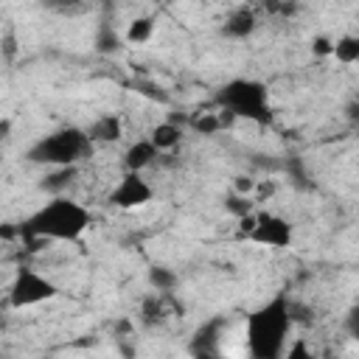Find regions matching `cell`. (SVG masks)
I'll use <instances>...</instances> for the list:
<instances>
[{"label":"cell","mask_w":359,"mask_h":359,"mask_svg":"<svg viewBox=\"0 0 359 359\" xmlns=\"http://www.w3.org/2000/svg\"><path fill=\"white\" fill-rule=\"evenodd\" d=\"M87 151H93V140H90L87 132L62 129V132H56V135L42 137V140L28 151V157H31L34 163L70 168V165H76Z\"/></svg>","instance_id":"obj_3"},{"label":"cell","mask_w":359,"mask_h":359,"mask_svg":"<svg viewBox=\"0 0 359 359\" xmlns=\"http://www.w3.org/2000/svg\"><path fill=\"white\" fill-rule=\"evenodd\" d=\"M252 202L255 199H250V196H238V194H230L227 199H224V210L227 213H233L236 219H244V216H250L255 208H252Z\"/></svg>","instance_id":"obj_15"},{"label":"cell","mask_w":359,"mask_h":359,"mask_svg":"<svg viewBox=\"0 0 359 359\" xmlns=\"http://www.w3.org/2000/svg\"><path fill=\"white\" fill-rule=\"evenodd\" d=\"M339 65H356L359 62V34H342L334 39V53Z\"/></svg>","instance_id":"obj_12"},{"label":"cell","mask_w":359,"mask_h":359,"mask_svg":"<svg viewBox=\"0 0 359 359\" xmlns=\"http://www.w3.org/2000/svg\"><path fill=\"white\" fill-rule=\"evenodd\" d=\"M194 129L202 135H216L222 132V121H219V109L216 112H202V118L194 121Z\"/></svg>","instance_id":"obj_17"},{"label":"cell","mask_w":359,"mask_h":359,"mask_svg":"<svg viewBox=\"0 0 359 359\" xmlns=\"http://www.w3.org/2000/svg\"><path fill=\"white\" fill-rule=\"evenodd\" d=\"M90 222H93V216L81 202L67 199V196L59 194L48 205H42L25 222L22 230L31 238H39V241H73L90 227Z\"/></svg>","instance_id":"obj_2"},{"label":"cell","mask_w":359,"mask_h":359,"mask_svg":"<svg viewBox=\"0 0 359 359\" xmlns=\"http://www.w3.org/2000/svg\"><path fill=\"white\" fill-rule=\"evenodd\" d=\"M222 107L236 118H264L266 112V90L255 81H230L222 90Z\"/></svg>","instance_id":"obj_4"},{"label":"cell","mask_w":359,"mask_h":359,"mask_svg":"<svg viewBox=\"0 0 359 359\" xmlns=\"http://www.w3.org/2000/svg\"><path fill=\"white\" fill-rule=\"evenodd\" d=\"M348 115H351V118H359V101H353V104L348 107Z\"/></svg>","instance_id":"obj_23"},{"label":"cell","mask_w":359,"mask_h":359,"mask_svg":"<svg viewBox=\"0 0 359 359\" xmlns=\"http://www.w3.org/2000/svg\"><path fill=\"white\" fill-rule=\"evenodd\" d=\"M275 194V182H269V180H258V191H255V202H264L266 196H272Z\"/></svg>","instance_id":"obj_22"},{"label":"cell","mask_w":359,"mask_h":359,"mask_svg":"<svg viewBox=\"0 0 359 359\" xmlns=\"http://www.w3.org/2000/svg\"><path fill=\"white\" fill-rule=\"evenodd\" d=\"M247 238L269 250H283L292 244V224L278 213H258V224Z\"/></svg>","instance_id":"obj_7"},{"label":"cell","mask_w":359,"mask_h":359,"mask_svg":"<svg viewBox=\"0 0 359 359\" xmlns=\"http://www.w3.org/2000/svg\"><path fill=\"white\" fill-rule=\"evenodd\" d=\"M154 199V188L143 174H123L118 180V185L109 191V205L121 208V210H137L146 208Z\"/></svg>","instance_id":"obj_6"},{"label":"cell","mask_w":359,"mask_h":359,"mask_svg":"<svg viewBox=\"0 0 359 359\" xmlns=\"http://www.w3.org/2000/svg\"><path fill=\"white\" fill-rule=\"evenodd\" d=\"M255 191H258V180H255V177H250V174H236V177H233V194L252 199Z\"/></svg>","instance_id":"obj_18"},{"label":"cell","mask_w":359,"mask_h":359,"mask_svg":"<svg viewBox=\"0 0 359 359\" xmlns=\"http://www.w3.org/2000/svg\"><path fill=\"white\" fill-rule=\"evenodd\" d=\"M93 143H115L123 135V123L118 115H101L90 129H87Z\"/></svg>","instance_id":"obj_10"},{"label":"cell","mask_w":359,"mask_h":359,"mask_svg":"<svg viewBox=\"0 0 359 359\" xmlns=\"http://www.w3.org/2000/svg\"><path fill=\"white\" fill-rule=\"evenodd\" d=\"M255 14H252V8H236L227 20H224V34L227 36H236V39H244V36H250L252 31H255Z\"/></svg>","instance_id":"obj_11"},{"label":"cell","mask_w":359,"mask_h":359,"mask_svg":"<svg viewBox=\"0 0 359 359\" xmlns=\"http://www.w3.org/2000/svg\"><path fill=\"white\" fill-rule=\"evenodd\" d=\"M255 224H258V210H252L250 216L238 219V233H241V236H250V233L255 230Z\"/></svg>","instance_id":"obj_21"},{"label":"cell","mask_w":359,"mask_h":359,"mask_svg":"<svg viewBox=\"0 0 359 359\" xmlns=\"http://www.w3.org/2000/svg\"><path fill=\"white\" fill-rule=\"evenodd\" d=\"M283 359H314V356H311V351H309L306 339H294V342L286 348Z\"/></svg>","instance_id":"obj_19"},{"label":"cell","mask_w":359,"mask_h":359,"mask_svg":"<svg viewBox=\"0 0 359 359\" xmlns=\"http://www.w3.org/2000/svg\"><path fill=\"white\" fill-rule=\"evenodd\" d=\"M163 317H165V306H163V300H160L157 294L146 297L143 306H140V320H143L146 325H154V323H160Z\"/></svg>","instance_id":"obj_14"},{"label":"cell","mask_w":359,"mask_h":359,"mask_svg":"<svg viewBox=\"0 0 359 359\" xmlns=\"http://www.w3.org/2000/svg\"><path fill=\"white\" fill-rule=\"evenodd\" d=\"M149 280H151V286H154L157 292H171V289L177 286V275L168 272L165 266H154V269L149 272Z\"/></svg>","instance_id":"obj_16"},{"label":"cell","mask_w":359,"mask_h":359,"mask_svg":"<svg viewBox=\"0 0 359 359\" xmlns=\"http://www.w3.org/2000/svg\"><path fill=\"white\" fill-rule=\"evenodd\" d=\"M157 149L151 146V140L146 137V140H135L126 151H123V168L129 171V174H143V168H149L154 160H157Z\"/></svg>","instance_id":"obj_8"},{"label":"cell","mask_w":359,"mask_h":359,"mask_svg":"<svg viewBox=\"0 0 359 359\" xmlns=\"http://www.w3.org/2000/svg\"><path fill=\"white\" fill-rule=\"evenodd\" d=\"M311 50H314L317 56H331V53H334V39H328V36H317V39L311 42Z\"/></svg>","instance_id":"obj_20"},{"label":"cell","mask_w":359,"mask_h":359,"mask_svg":"<svg viewBox=\"0 0 359 359\" xmlns=\"http://www.w3.org/2000/svg\"><path fill=\"white\" fill-rule=\"evenodd\" d=\"M292 306L278 297L250 314L247 320V348L252 359H283L289 348V328H292Z\"/></svg>","instance_id":"obj_1"},{"label":"cell","mask_w":359,"mask_h":359,"mask_svg":"<svg viewBox=\"0 0 359 359\" xmlns=\"http://www.w3.org/2000/svg\"><path fill=\"white\" fill-rule=\"evenodd\" d=\"M149 140H151V146L163 154V151H174L180 143H182V129L177 126V123H171V121H163V123H157L151 132H149Z\"/></svg>","instance_id":"obj_9"},{"label":"cell","mask_w":359,"mask_h":359,"mask_svg":"<svg viewBox=\"0 0 359 359\" xmlns=\"http://www.w3.org/2000/svg\"><path fill=\"white\" fill-rule=\"evenodd\" d=\"M53 297H56V286L34 269H22L17 275V280L11 283V292H8V300H11L14 309L36 306V303H45V300H53Z\"/></svg>","instance_id":"obj_5"},{"label":"cell","mask_w":359,"mask_h":359,"mask_svg":"<svg viewBox=\"0 0 359 359\" xmlns=\"http://www.w3.org/2000/svg\"><path fill=\"white\" fill-rule=\"evenodd\" d=\"M151 36H154V20L151 17H135L126 25V34H123V39L129 45H146Z\"/></svg>","instance_id":"obj_13"}]
</instances>
